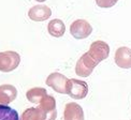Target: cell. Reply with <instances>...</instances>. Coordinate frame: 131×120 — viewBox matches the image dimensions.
Returning <instances> with one entry per match:
<instances>
[{"label": "cell", "instance_id": "cell-1", "mask_svg": "<svg viewBox=\"0 0 131 120\" xmlns=\"http://www.w3.org/2000/svg\"><path fill=\"white\" fill-rule=\"evenodd\" d=\"M19 62L20 56L18 53L13 51L0 53V72H12L19 65Z\"/></svg>", "mask_w": 131, "mask_h": 120}, {"label": "cell", "instance_id": "cell-5", "mask_svg": "<svg viewBox=\"0 0 131 120\" xmlns=\"http://www.w3.org/2000/svg\"><path fill=\"white\" fill-rule=\"evenodd\" d=\"M92 32L91 25L85 19H76L70 26V33L74 39L82 40L88 38Z\"/></svg>", "mask_w": 131, "mask_h": 120}, {"label": "cell", "instance_id": "cell-11", "mask_svg": "<svg viewBox=\"0 0 131 120\" xmlns=\"http://www.w3.org/2000/svg\"><path fill=\"white\" fill-rule=\"evenodd\" d=\"M19 120H50L47 114L38 107H29L21 114Z\"/></svg>", "mask_w": 131, "mask_h": 120}, {"label": "cell", "instance_id": "cell-3", "mask_svg": "<svg viewBox=\"0 0 131 120\" xmlns=\"http://www.w3.org/2000/svg\"><path fill=\"white\" fill-rule=\"evenodd\" d=\"M87 53L92 58V60H95L97 63H100L110 55V46L104 41H95L91 43L89 51Z\"/></svg>", "mask_w": 131, "mask_h": 120}, {"label": "cell", "instance_id": "cell-12", "mask_svg": "<svg viewBox=\"0 0 131 120\" xmlns=\"http://www.w3.org/2000/svg\"><path fill=\"white\" fill-rule=\"evenodd\" d=\"M47 31L52 37L55 38H60L66 32V26L64 23L61 19H52L47 25Z\"/></svg>", "mask_w": 131, "mask_h": 120}, {"label": "cell", "instance_id": "cell-2", "mask_svg": "<svg viewBox=\"0 0 131 120\" xmlns=\"http://www.w3.org/2000/svg\"><path fill=\"white\" fill-rule=\"evenodd\" d=\"M88 93V85L84 80L71 78L67 83V94L74 100H82Z\"/></svg>", "mask_w": 131, "mask_h": 120}, {"label": "cell", "instance_id": "cell-10", "mask_svg": "<svg viewBox=\"0 0 131 120\" xmlns=\"http://www.w3.org/2000/svg\"><path fill=\"white\" fill-rule=\"evenodd\" d=\"M17 97V90L12 85L0 86V105H9Z\"/></svg>", "mask_w": 131, "mask_h": 120}, {"label": "cell", "instance_id": "cell-16", "mask_svg": "<svg viewBox=\"0 0 131 120\" xmlns=\"http://www.w3.org/2000/svg\"><path fill=\"white\" fill-rule=\"evenodd\" d=\"M36 1H38V2H44L45 0H36Z\"/></svg>", "mask_w": 131, "mask_h": 120}, {"label": "cell", "instance_id": "cell-9", "mask_svg": "<svg viewBox=\"0 0 131 120\" xmlns=\"http://www.w3.org/2000/svg\"><path fill=\"white\" fill-rule=\"evenodd\" d=\"M64 120H84L83 108L78 103H67L63 112Z\"/></svg>", "mask_w": 131, "mask_h": 120}, {"label": "cell", "instance_id": "cell-14", "mask_svg": "<svg viewBox=\"0 0 131 120\" xmlns=\"http://www.w3.org/2000/svg\"><path fill=\"white\" fill-rule=\"evenodd\" d=\"M0 120H19L18 113L8 105H0Z\"/></svg>", "mask_w": 131, "mask_h": 120}, {"label": "cell", "instance_id": "cell-7", "mask_svg": "<svg viewBox=\"0 0 131 120\" xmlns=\"http://www.w3.org/2000/svg\"><path fill=\"white\" fill-rule=\"evenodd\" d=\"M115 63L122 69H131V48L122 46L115 52Z\"/></svg>", "mask_w": 131, "mask_h": 120}, {"label": "cell", "instance_id": "cell-15", "mask_svg": "<svg viewBox=\"0 0 131 120\" xmlns=\"http://www.w3.org/2000/svg\"><path fill=\"white\" fill-rule=\"evenodd\" d=\"M117 1L118 0H96V3H97L98 7L107 9V8L114 7V5L117 3Z\"/></svg>", "mask_w": 131, "mask_h": 120}, {"label": "cell", "instance_id": "cell-8", "mask_svg": "<svg viewBox=\"0 0 131 120\" xmlns=\"http://www.w3.org/2000/svg\"><path fill=\"white\" fill-rule=\"evenodd\" d=\"M52 15V10L47 5H35L28 11V16L34 21H44Z\"/></svg>", "mask_w": 131, "mask_h": 120}, {"label": "cell", "instance_id": "cell-4", "mask_svg": "<svg viewBox=\"0 0 131 120\" xmlns=\"http://www.w3.org/2000/svg\"><path fill=\"white\" fill-rule=\"evenodd\" d=\"M97 64L98 63L95 60H92V58L88 55V53H85L76 62L75 73L78 76H81V77H88L92 73V71H94Z\"/></svg>", "mask_w": 131, "mask_h": 120}, {"label": "cell", "instance_id": "cell-6", "mask_svg": "<svg viewBox=\"0 0 131 120\" xmlns=\"http://www.w3.org/2000/svg\"><path fill=\"white\" fill-rule=\"evenodd\" d=\"M69 78H67L64 75L55 72L51 73L46 78V85L50 86L52 89H54L58 93H66L67 94V83Z\"/></svg>", "mask_w": 131, "mask_h": 120}, {"label": "cell", "instance_id": "cell-13", "mask_svg": "<svg viewBox=\"0 0 131 120\" xmlns=\"http://www.w3.org/2000/svg\"><path fill=\"white\" fill-rule=\"evenodd\" d=\"M45 94H47V91L44 88L36 87V88H31L26 92V98L29 102L34 103V104H39V102Z\"/></svg>", "mask_w": 131, "mask_h": 120}]
</instances>
